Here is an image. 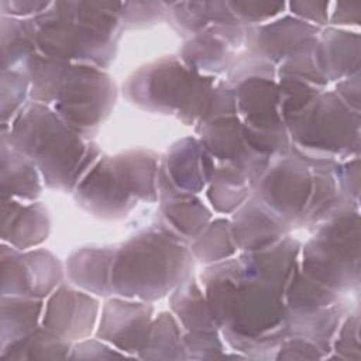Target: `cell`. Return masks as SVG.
I'll list each match as a JSON object with an SVG mask.
<instances>
[{
  "instance_id": "obj_15",
  "label": "cell",
  "mask_w": 361,
  "mask_h": 361,
  "mask_svg": "<svg viewBox=\"0 0 361 361\" xmlns=\"http://www.w3.org/2000/svg\"><path fill=\"white\" fill-rule=\"evenodd\" d=\"M320 31L322 28L293 16H283L245 28L244 41L251 55L275 65L283 62L306 42L317 37Z\"/></svg>"
},
{
  "instance_id": "obj_5",
  "label": "cell",
  "mask_w": 361,
  "mask_h": 361,
  "mask_svg": "<svg viewBox=\"0 0 361 361\" xmlns=\"http://www.w3.org/2000/svg\"><path fill=\"white\" fill-rule=\"evenodd\" d=\"M286 320L283 292L244 271L227 303L219 331L233 350L245 357L261 358L268 350L276 351L288 336Z\"/></svg>"
},
{
  "instance_id": "obj_44",
  "label": "cell",
  "mask_w": 361,
  "mask_h": 361,
  "mask_svg": "<svg viewBox=\"0 0 361 361\" xmlns=\"http://www.w3.org/2000/svg\"><path fill=\"white\" fill-rule=\"evenodd\" d=\"M293 17L319 28L329 24L330 1H290L286 4Z\"/></svg>"
},
{
  "instance_id": "obj_26",
  "label": "cell",
  "mask_w": 361,
  "mask_h": 361,
  "mask_svg": "<svg viewBox=\"0 0 361 361\" xmlns=\"http://www.w3.org/2000/svg\"><path fill=\"white\" fill-rule=\"evenodd\" d=\"M180 61L202 76L228 73L234 63V48L216 34L203 31L192 35L180 51Z\"/></svg>"
},
{
  "instance_id": "obj_31",
  "label": "cell",
  "mask_w": 361,
  "mask_h": 361,
  "mask_svg": "<svg viewBox=\"0 0 361 361\" xmlns=\"http://www.w3.org/2000/svg\"><path fill=\"white\" fill-rule=\"evenodd\" d=\"M138 358L148 360H183V331L180 323L169 312H161L152 319L149 333Z\"/></svg>"
},
{
  "instance_id": "obj_19",
  "label": "cell",
  "mask_w": 361,
  "mask_h": 361,
  "mask_svg": "<svg viewBox=\"0 0 361 361\" xmlns=\"http://www.w3.org/2000/svg\"><path fill=\"white\" fill-rule=\"evenodd\" d=\"M302 243L285 235L272 245L255 251H243L238 258L247 275L271 283L279 290L285 288L299 265Z\"/></svg>"
},
{
  "instance_id": "obj_9",
  "label": "cell",
  "mask_w": 361,
  "mask_h": 361,
  "mask_svg": "<svg viewBox=\"0 0 361 361\" xmlns=\"http://www.w3.org/2000/svg\"><path fill=\"white\" fill-rule=\"evenodd\" d=\"M312 186L310 164L290 151L269 158L264 171L252 180L251 195L292 226L299 223L309 202Z\"/></svg>"
},
{
  "instance_id": "obj_29",
  "label": "cell",
  "mask_w": 361,
  "mask_h": 361,
  "mask_svg": "<svg viewBox=\"0 0 361 361\" xmlns=\"http://www.w3.org/2000/svg\"><path fill=\"white\" fill-rule=\"evenodd\" d=\"M44 306V299L1 295V348L37 330Z\"/></svg>"
},
{
  "instance_id": "obj_11",
  "label": "cell",
  "mask_w": 361,
  "mask_h": 361,
  "mask_svg": "<svg viewBox=\"0 0 361 361\" xmlns=\"http://www.w3.org/2000/svg\"><path fill=\"white\" fill-rule=\"evenodd\" d=\"M152 319L154 306L149 302L110 298L102 307L96 337L127 355L137 357L147 341Z\"/></svg>"
},
{
  "instance_id": "obj_21",
  "label": "cell",
  "mask_w": 361,
  "mask_h": 361,
  "mask_svg": "<svg viewBox=\"0 0 361 361\" xmlns=\"http://www.w3.org/2000/svg\"><path fill=\"white\" fill-rule=\"evenodd\" d=\"M117 248L87 245L73 251L66 259L69 282L85 292L107 298L111 292V268Z\"/></svg>"
},
{
  "instance_id": "obj_4",
  "label": "cell",
  "mask_w": 361,
  "mask_h": 361,
  "mask_svg": "<svg viewBox=\"0 0 361 361\" xmlns=\"http://www.w3.org/2000/svg\"><path fill=\"white\" fill-rule=\"evenodd\" d=\"M193 255L183 237L166 226L148 227L117 248L111 268L116 296L154 302L192 275Z\"/></svg>"
},
{
  "instance_id": "obj_7",
  "label": "cell",
  "mask_w": 361,
  "mask_h": 361,
  "mask_svg": "<svg viewBox=\"0 0 361 361\" xmlns=\"http://www.w3.org/2000/svg\"><path fill=\"white\" fill-rule=\"evenodd\" d=\"M216 78L202 76L180 59L165 56L137 72L126 83L127 97L137 106L178 117L186 126L197 124Z\"/></svg>"
},
{
  "instance_id": "obj_2",
  "label": "cell",
  "mask_w": 361,
  "mask_h": 361,
  "mask_svg": "<svg viewBox=\"0 0 361 361\" xmlns=\"http://www.w3.org/2000/svg\"><path fill=\"white\" fill-rule=\"evenodd\" d=\"M1 134L39 169L44 185L72 190L102 157L100 148L66 124L49 106L30 102Z\"/></svg>"
},
{
  "instance_id": "obj_28",
  "label": "cell",
  "mask_w": 361,
  "mask_h": 361,
  "mask_svg": "<svg viewBox=\"0 0 361 361\" xmlns=\"http://www.w3.org/2000/svg\"><path fill=\"white\" fill-rule=\"evenodd\" d=\"M37 52L34 20L1 16V71H25L28 59Z\"/></svg>"
},
{
  "instance_id": "obj_24",
  "label": "cell",
  "mask_w": 361,
  "mask_h": 361,
  "mask_svg": "<svg viewBox=\"0 0 361 361\" xmlns=\"http://www.w3.org/2000/svg\"><path fill=\"white\" fill-rule=\"evenodd\" d=\"M319 61L329 82L360 72V35L340 28H324L317 38Z\"/></svg>"
},
{
  "instance_id": "obj_3",
  "label": "cell",
  "mask_w": 361,
  "mask_h": 361,
  "mask_svg": "<svg viewBox=\"0 0 361 361\" xmlns=\"http://www.w3.org/2000/svg\"><path fill=\"white\" fill-rule=\"evenodd\" d=\"M25 72L30 97L49 106L85 138L92 137L114 107L117 92L110 75L85 63H73L34 54Z\"/></svg>"
},
{
  "instance_id": "obj_36",
  "label": "cell",
  "mask_w": 361,
  "mask_h": 361,
  "mask_svg": "<svg viewBox=\"0 0 361 361\" xmlns=\"http://www.w3.org/2000/svg\"><path fill=\"white\" fill-rule=\"evenodd\" d=\"M278 87L279 110L283 121L303 110L323 90L295 78H278Z\"/></svg>"
},
{
  "instance_id": "obj_32",
  "label": "cell",
  "mask_w": 361,
  "mask_h": 361,
  "mask_svg": "<svg viewBox=\"0 0 361 361\" xmlns=\"http://www.w3.org/2000/svg\"><path fill=\"white\" fill-rule=\"evenodd\" d=\"M72 344L39 326L28 336L1 348L0 357L6 360H63L69 357Z\"/></svg>"
},
{
  "instance_id": "obj_12",
  "label": "cell",
  "mask_w": 361,
  "mask_h": 361,
  "mask_svg": "<svg viewBox=\"0 0 361 361\" xmlns=\"http://www.w3.org/2000/svg\"><path fill=\"white\" fill-rule=\"evenodd\" d=\"M99 300L89 292L61 283L44 306L41 326L76 343L89 338L97 322Z\"/></svg>"
},
{
  "instance_id": "obj_34",
  "label": "cell",
  "mask_w": 361,
  "mask_h": 361,
  "mask_svg": "<svg viewBox=\"0 0 361 361\" xmlns=\"http://www.w3.org/2000/svg\"><path fill=\"white\" fill-rule=\"evenodd\" d=\"M237 250L231 231V221L221 217L210 220L209 224L192 238L190 244L193 258L206 265L231 258Z\"/></svg>"
},
{
  "instance_id": "obj_30",
  "label": "cell",
  "mask_w": 361,
  "mask_h": 361,
  "mask_svg": "<svg viewBox=\"0 0 361 361\" xmlns=\"http://www.w3.org/2000/svg\"><path fill=\"white\" fill-rule=\"evenodd\" d=\"M207 185V199L217 213H233L251 196L250 179L230 164L216 165Z\"/></svg>"
},
{
  "instance_id": "obj_10",
  "label": "cell",
  "mask_w": 361,
  "mask_h": 361,
  "mask_svg": "<svg viewBox=\"0 0 361 361\" xmlns=\"http://www.w3.org/2000/svg\"><path fill=\"white\" fill-rule=\"evenodd\" d=\"M1 295L44 299L63 279L59 259L44 248L17 250L1 244Z\"/></svg>"
},
{
  "instance_id": "obj_46",
  "label": "cell",
  "mask_w": 361,
  "mask_h": 361,
  "mask_svg": "<svg viewBox=\"0 0 361 361\" xmlns=\"http://www.w3.org/2000/svg\"><path fill=\"white\" fill-rule=\"evenodd\" d=\"M347 106H350L353 110L360 111V100H361V85H360V72L348 76L345 79H341L336 83V87L333 90Z\"/></svg>"
},
{
  "instance_id": "obj_42",
  "label": "cell",
  "mask_w": 361,
  "mask_h": 361,
  "mask_svg": "<svg viewBox=\"0 0 361 361\" xmlns=\"http://www.w3.org/2000/svg\"><path fill=\"white\" fill-rule=\"evenodd\" d=\"M334 176L338 188L348 199L360 200V155L343 159L334 166Z\"/></svg>"
},
{
  "instance_id": "obj_8",
  "label": "cell",
  "mask_w": 361,
  "mask_h": 361,
  "mask_svg": "<svg viewBox=\"0 0 361 361\" xmlns=\"http://www.w3.org/2000/svg\"><path fill=\"white\" fill-rule=\"evenodd\" d=\"M299 269L337 293L360 283V212L345 207L314 227L300 248Z\"/></svg>"
},
{
  "instance_id": "obj_45",
  "label": "cell",
  "mask_w": 361,
  "mask_h": 361,
  "mask_svg": "<svg viewBox=\"0 0 361 361\" xmlns=\"http://www.w3.org/2000/svg\"><path fill=\"white\" fill-rule=\"evenodd\" d=\"M52 1L38 0H1L0 10L1 16L17 17V18H34L44 13Z\"/></svg>"
},
{
  "instance_id": "obj_41",
  "label": "cell",
  "mask_w": 361,
  "mask_h": 361,
  "mask_svg": "<svg viewBox=\"0 0 361 361\" xmlns=\"http://www.w3.org/2000/svg\"><path fill=\"white\" fill-rule=\"evenodd\" d=\"M128 357L100 338H85L72 344L68 358L75 360H110Z\"/></svg>"
},
{
  "instance_id": "obj_40",
  "label": "cell",
  "mask_w": 361,
  "mask_h": 361,
  "mask_svg": "<svg viewBox=\"0 0 361 361\" xmlns=\"http://www.w3.org/2000/svg\"><path fill=\"white\" fill-rule=\"evenodd\" d=\"M186 358L213 360L224 358V343L216 331H188L183 334Z\"/></svg>"
},
{
  "instance_id": "obj_27",
  "label": "cell",
  "mask_w": 361,
  "mask_h": 361,
  "mask_svg": "<svg viewBox=\"0 0 361 361\" xmlns=\"http://www.w3.org/2000/svg\"><path fill=\"white\" fill-rule=\"evenodd\" d=\"M169 307L186 331L219 330L204 292L192 275L169 293Z\"/></svg>"
},
{
  "instance_id": "obj_47",
  "label": "cell",
  "mask_w": 361,
  "mask_h": 361,
  "mask_svg": "<svg viewBox=\"0 0 361 361\" xmlns=\"http://www.w3.org/2000/svg\"><path fill=\"white\" fill-rule=\"evenodd\" d=\"M361 21L360 3H334V10L329 16V23L333 25H358Z\"/></svg>"
},
{
  "instance_id": "obj_43",
  "label": "cell",
  "mask_w": 361,
  "mask_h": 361,
  "mask_svg": "<svg viewBox=\"0 0 361 361\" xmlns=\"http://www.w3.org/2000/svg\"><path fill=\"white\" fill-rule=\"evenodd\" d=\"M276 360H319L324 358L323 351L312 341L302 337L288 336L278 345Z\"/></svg>"
},
{
  "instance_id": "obj_25",
  "label": "cell",
  "mask_w": 361,
  "mask_h": 361,
  "mask_svg": "<svg viewBox=\"0 0 361 361\" xmlns=\"http://www.w3.org/2000/svg\"><path fill=\"white\" fill-rule=\"evenodd\" d=\"M310 164V162H309ZM337 162L310 164L313 172V186L309 202L298 226L316 227L329 216L345 207H358V203L348 199L338 188L334 176Z\"/></svg>"
},
{
  "instance_id": "obj_13",
  "label": "cell",
  "mask_w": 361,
  "mask_h": 361,
  "mask_svg": "<svg viewBox=\"0 0 361 361\" xmlns=\"http://www.w3.org/2000/svg\"><path fill=\"white\" fill-rule=\"evenodd\" d=\"M200 145L220 164L237 166L247 175L250 183L264 171L269 158L252 151L243 137V123L238 116L219 117L196 126Z\"/></svg>"
},
{
  "instance_id": "obj_6",
  "label": "cell",
  "mask_w": 361,
  "mask_h": 361,
  "mask_svg": "<svg viewBox=\"0 0 361 361\" xmlns=\"http://www.w3.org/2000/svg\"><path fill=\"white\" fill-rule=\"evenodd\" d=\"M290 151L310 164L360 155V111L334 92L322 90L303 110L283 121Z\"/></svg>"
},
{
  "instance_id": "obj_18",
  "label": "cell",
  "mask_w": 361,
  "mask_h": 361,
  "mask_svg": "<svg viewBox=\"0 0 361 361\" xmlns=\"http://www.w3.org/2000/svg\"><path fill=\"white\" fill-rule=\"evenodd\" d=\"M161 166L173 186L185 192L199 193L210 182L216 162L197 138L185 137L171 145Z\"/></svg>"
},
{
  "instance_id": "obj_33",
  "label": "cell",
  "mask_w": 361,
  "mask_h": 361,
  "mask_svg": "<svg viewBox=\"0 0 361 361\" xmlns=\"http://www.w3.org/2000/svg\"><path fill=\"white\" fill-rule=\"evenodd\" d=\"M283 299L288 312L293 313L313 312L341 302L337 292L309 278L299 269V265L285 288Z\"/></svg>"
},
{
  "instance_id": "obj_39",
  "label": "cell",
  "mask_w": 361,
  "mask_h": 361,
  "mask_svg": "<svg viewBox=\"0 0 361 361\" xmlns=\"http://www.w3.org/2000/svg\"><path fill=\"white\" fill-rule=\"evenodd\" d=\"M166 11L165 1H124L120 10L121 27L123 30L145 27L161 20Z\"/></svg>"
},
{
  "instance_id": "obj_16",
  "label": "cell",
  "mask_w": 361,
  "mask_h": 361,
  "mask_svg": "<svg viewBox=\"0 0 361 361\" xmlns=\"http://www.w3.org/2000/svg\"><path fill=\"white\" fill-rule=\"evenodd\" d=\"M230 221L237 248L241 251H255L272 245L288 235L290 227L252 195L234 212Z\"/></svg>"
},
{
  "instance_id": "obj_23",
  "label": "cell",
  "mask_w": 361,
  "mask_h": 361,
  "mask_svg": "<svg viewBox=\"0 0 361 361\" xmlns=\"http://www.w3.org/2000/svg\"><path fill=\"white\" fill-rule=\"evenodd\" d=\"M111 166L124 189L137 200H158L159 158L145 149H131L111 157Z\"/></svg>"
},
{
  "instance_id": "obj_20",
  "label": "cell",
  "mask_w": 361,
  "mask_h": 361,
  "mask_svg": "<svg viewBox=\"0 0 361 361\" xmlns=\"http://www.w3.org/2000/svg\"><path fill=\"white\" fill-rule=\"evenodd\" d=\"M158 199L165 220L183 238H195L212 220L210 210L196 193L173 186L162 166L158 178Z\"/></svg>"
},
{
  "instance_id": "obj_38",
  "label": "cell",
  "mask_w": 361,
  "mask_h": 361,
  "mask_svg": "<svg viewBox=\"0 0 361 361\" xmlns=\"http://www.w3.org/2000/svg\"><path fill=\"white\" fill-rule=\"evenodd\" d=\"M230 10L237 20L244 25H259L274 20L279 16L285 7V1H264V0H248V1H227Z\"/></svg>"
},
{
  "instance_id": "obj_22",
  "label": "cell",
  "mask_w": 361,
  "mask_h": 361,
  "mask_svg": "<svg viewBox=\"0 0 361 361\" xmlns=\"http://www.w3.org/2000/svg\"><path fill=\"white\" fill-rule=\"evenodd\" d=\"M1 199L34 202L39 197L44 179L35 164L1 134Z\"/></svg>"
},
{
  "instance_id": "obj_14",
  "label": "cell",
  "mask_w": 361,
  "mask_h": 361,
  "mask_svg": "<svg viewBox=\"0 0 361 361\" xmlns=\"http://www.w3.org/2000/svg\"><path fill=\"white\" fill-rule=\"evenodd\" d=\"M76 202L103 219H123L137 204L121 185L111 166V157L102 155L75 186Z\"/></svg>"
},
{
  "instance_id": "obj_37",
  "label": "cell",
  "mask_w": 361,
  "mask_h": 361,
  "mask_svg": "<svg viewBox=\"0 0 361 361\" xmlns=\"http://www.w3.org/2000/svg\"><path fill=\"white\" fill-rule=\"evenodd\" d=\"M331 351L334 355H327V358L338 360H360V313L347 314L331 341Z\"/></svg>"
},
{
  "instance_id": "obj_1",
  "label": "cell",
  "mask_w": 361,
  "mask_h": 361,
  "mask_svg": "<svg viewBox=\"0 0 361 361\" xmlns=\"http://www.w3.org/2000/svg\"><path fill=\"white\" fill-rule=\"evenodd\" d=\"M118 1H52L37 17V49L59 61L107 68L123 31Z\"/></svg>"
},
{
  "instance_id": "obj_17",
  "label": "cell",
  "mask_w": 361,
  "mask_h": 361,
  "mask_svg": "<svg viewBox=\"0 0 361 361\" xmlns=\"http://www.w3.org/2000/svg\"><path fill=\"white\" fill-rule=\"evenodd\" d=\"M49 230V213L41 202L1 199L3 243L21 251L31 250L48 238Z\"/></svg>"
},
{
  "instance_id": "obj_35",
  "label": "cell",
  "mask_w": 361,
  "mask_h": 361,
  "mask_svg": "<svg viewBox=\"0 0 361 361\" xmlns=\"http://www.w3.org/2000/svg\"><path fill=\"white\" fill-rule=\"evenodd\" d=\"M30 97V79L25 71H1V126L13 121Z\"/></svg>"
}]
</instances>
